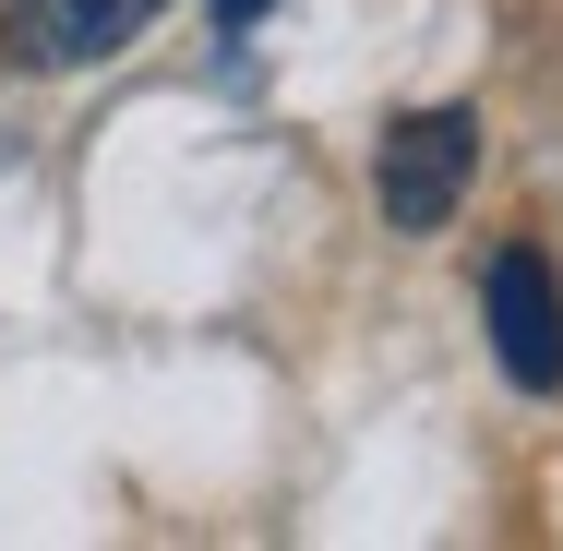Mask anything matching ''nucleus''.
<instances>
[{"label":"nucleus","instance_id":"f257e3e1","mask_svg":"<svg viewBox=\"0 0 563 551\" xmlns=\"http://www.w3.org/2000/svg\"><path fill=\"white\" fill-rule=\"evenodd\" d=\"M467 180H479V109H408L396 132H384V156H372V192H384V228H408V240L455 228Z\"/></svg>","mask_w":563,"mask_h":551},{"label":"nucleus","instance_id":"f03ea898","mask_svg":"<svg viewBox=\"0 0 563 551\" xmlns=\"http://www.w3.org/2000/svg\"><path fill=\"white\" fill-rule=\"evenodd\" d=\"M479 324H492V360L516 396H552L563 384V288H552V252H492V288H479Z\"/></svg>","mask_w":563,"mask_h":551},{"label":"nucleus","instance_id":"7ed1b4c3","mask_svg":"<svg viewBox=\"0 0 563 551\" xmlns=\"http://www.w3.org/2000/svg\"><path fill=\"white\" fill-rule=\"evenodd\" d=\"M168 0H0V36L24 73H85V60H120Z\"/></svg>","mask_w":563,"mask_h":551},{"label":"nucleus","instance_id":"20e7f679","mask_svg":"<svg viewBox=\"0 0 563 551\" xmlns=\"http://www.w3.org/2000/svg\"><path fill=\"white\" fill-rule=\"evenodd\" d=\"M205 12H217V36H252V24L276 12V0H205Z\"/></svg>","mask_w":563,"mask_h":551}]
</instances>
